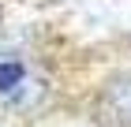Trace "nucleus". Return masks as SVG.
Masks as SVG:
<instances>
[{
  "label": "nucleus",
  "mask_w": 131,
  "mask_h": 127,
  "mask_svg": "<svg viewBox=\"0 0 131 127\" xmlns=\"http://www.w3.org/2000/svg\"><path fill=\"white\" fill-rule=\"evenodd\" d=\"M105 108L124 127H131V71H120L105 82Z\"/></svg>",
  "instance_id": "obj_1"
}]
</instances>
